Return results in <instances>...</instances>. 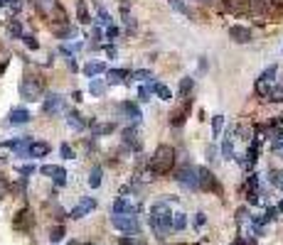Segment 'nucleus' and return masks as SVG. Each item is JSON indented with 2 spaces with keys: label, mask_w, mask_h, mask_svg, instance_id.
<instances>
[{
  "label": "nucleus",
  "mask_w": 283,
  "mask_h": 245,
  "mask_svg": "<svg viewBox=\"0 0 283 245\" xmlns=\"http://www.w3.org/2000/svg\"><path fill=\"white\" fill-rule=\"evenodd\" d=\"M148 223H150L153 233L158 235V240H165L168 233L172 231V211H170V206L165 204V201L153 204L150 206V218H148Z\"/></svg>",
  "instance_id": "f257e3e1"
},
{
  "label": "nucleus",
  "mask_w": 283,
  "mask_h": 245,
  "mask_svg": "<svg viewBox=\"0 0 283 245\" xmlns=\"http://www.w3.org/2000/svg\"><path fill=\"white\" fill-rule=\"evenodd\" d=\"M172 164H175V150L170 147V145H160L156 152H153V157H150V162H148V172L150 174H170V169H172Z\"/></svg>",
  "instance_id": "f03ea898"
},
{
  "label": "nucleus",
  "mask_w": 283,
  "mask_h": 245,
  "mask_svg": "<svg viewBox=\"0 0 283 245\" xmlns=\"http://www.w3.org/2000/svg\"><path fill=\"white\" fill-rule=\"evenodd\" d=\"M44 91V83L40 76H25L22 83H20V96L25 101H40Z\"/></svg>",
  "instance_id": "7ed1b4c3"
},
{
  "label": "nucleus",
  "mask_w": 283,
  "mask_h": 245,
  "mask_svg": "<svg viewBox=\"0 0 283 245\" xmlns=\"http://www.w3.org/2000/svg\"><path fill=\"white\" fill-rule=\"evenodd\" d=\"M175 181H177L180 187H185V189H190V191H199L197 167H190V164L180 167V169L175 172Z\"/></svg>",
  "instance_id": "20e7f679"
},
{
  "label": "nucleus",
  "mask_w": 283,
  "mask_h": 245,
  "mask_svg": "<svg viewBox=\"0 0 283 245\" xmlns=\"http://www.w3.org/2000/svg\"><path fill=\"white\" fill-rule=\"evenodd\" d=\"M111 226L116 228V231L126 233V235H138V233H141V223L136 221V216H121V213H113Z\"/></svg>",
  "instance_id": "39448f33"
},
{
  "label": "nucleus",
  "mask_w": 283,
  "mask_h": 245,
  "mask_svg": "<svg viewBox=\"0 0 283 245\" xmlns=\"http://www.w3.org/2000/svg\"><path fill=\"white\" fill-rule=\"evenodd\" d=\"M197 181H199V189L202 191H214L222 196V184L217 181V177L212 174V169L207 167H197Z\"/></svg>",
  "instance_id": "423d86ee"
},
{
  "label": "nucleus",
  "mask_w": 283,
  "mask_h": 245,
  "mask_svg": "<svg viewBox=\"0 0 283 245\" xmlns=\"http://www.w3.org/2000/svg\"><path fill=\"white\" fill-rule=\"evenodd\" d=\"M190 108H192V98H183V103L177 108H172L170 113V125L172 128H180L187 118H190Z\"/></svg>",
  "instance_id": "0eeeda50"
},
{
  "label": "nucleus",
  "mask_w": 283,
  "mask_h": 245,
  "mask_svg": "<svg viewBox=\"0 0 283 245\" xmlns=\"http://www.w3.org/2000/svg\"><path fill=\"white\" fill-rule=\"evenodd\" d=\"M96 208V199H91V196H86V199H82L79 204L74 206L69 211V218L71 221H79V218H84V216H89L91 211Z\"/></svg>",
  "instance_id": "6e6552de"
},
{
  "label": "nucleus",
  "mask_w": 283,
  "mask_h": 245,
  "mask_svg": "<svg viewBox=\"0 0 283 245\" xmlns=\"http://www.w3.org/2000/svg\"><path fill=\"white\" fill-rule=\"evenodd\" d=\"M40 172H42L44 177L55 179L57 187H64V184H67V169H64V167H57V164H44Z\"/></svg>",
  "instance_id": "1a4fd4ad"
},
{
  "label": "nucleus",
  "mask_w": 283,
  "mask_h": 245,
  "mask_svg": "<svg viewBox=\"0 0 283 245\" xmlns=\"http://www.w3.org/2000/svg\"><path fill=\"white\" fill-rule=\"evenodd\" d=\"M113 213H121V216H138V213H141V206L128 201V199H116V201H113Z\"/></svg>",
  "instance_id": "9d476101"
},
{
  "label": "nucleus",
  "mask_w": 283,
  "mask_h": 245,
  "mask_svg": "<svg viewBox=\"0 0 283 245\" xmlns=\"http://www.w3.org/2000/svg\"><path fill=\"white\" fill-rule=\"evenodd\" d=\"M62 106H64V98H62L59 94H49L42 103V113L44 115H55V113L62 110Z\"/></svg>",
  "instance_id": "9b49d317"
},
{
  "label": "nucleus",
  "mask_w": 283,
  "mask_h": 245,
  "mask_svg": "<svg viewBox=\"0 0 283 245\" xmlns=\"http://www.w3.org/2000/svg\"><path fill=\"white\" fill-rule=\"evenodd\" d=\"M229 32V37L234 42H239V44H246V42H251V29L244 27V25H231V27L226 29Z\"/></svg>",
  "instance_id": "f8f14e48"
},
{
  "label": "nucleus",
  "mask_w": 283,
  "mask_h": 245,
  "mask_svg": "<svg viewBox=\"0 0 283 245\" xmlns=\"http://www.w3.org/2000/svg\"><path fill=\"white\" fill-rule=\"evenodd\" d=\"M123 145L131 147L133 152H141L143 142H141V137H138V130H136V128H126V130H123Z\"/></svg>",
  "instance_id": "ddd939ff"
},
{
  "label": "nucleus",
  "mask_w": 283,
  "mask_h": 245,
  "mask_svg": "<svg viewBox=\"0 0 283 245\" xmlns=\"http://www.w3.org/2000/svg\"><path fill=\"white\" fill-rule=\"evenodd\" d=\"M118 108H121V113H123V115H126L131 122H141L143 113H141V108H138L136 103H128V101H126V103H121Z\"/></svg>",
  "instance_id": "4468645a"
},
{
  "label": "nucleus",
  "mask_w": 283,
  "mask_h": 245,
  "mask_svg": "<svg viewBox=\"0 0 283 245\" xmlns=\"http://www.w3.org/2000/svg\"><path fill=\"white\" fill-rule=\"evenodd\" d=\"M32 120V115H30L28 108H13L10 110V118H8V122L10 125H25V122Z\"/></svg>",
  "instance_id": "2eb2a0df"
},
{
  "label": "nucleus",
  "mask_w": 283,
  "mask_h": 245,
  "mask_svg": "<svg viewBox=\"0 0 283 245\" xmlns=\"http://www.w3.org/2000/svg\"><path fill=\"white\" fill-rule=\"evenodd\" d=\"M148 88H150V91H153V96H158L160 101H170V98H172V91H170L165 83H160V81H153V79H150Z\"/></svg>",
  "instance_id": "dca6fc26"
},
{
  "label": "nucleus",
  "mask_w": 283,
  "mask_h": 245,
  "mask_svg": "<svg viewBox=\"0 0 283 245\" xmlns=\"http://www.w3.org/2000/svg\"><path fill=\"white\" fill-rule=\"evenodd\" d=\"M49 145L47 142H30L28 145V157H32V160H37V157H44V155H49Z\"/></svg>",
  "instance_id": "f3484780"
},
{
  "label": "nucleus",
  "mask_w": 283,
  "mask_h": 245,
  "mask_svg": "<svg viewBox=\"0 0 283 245\" xmlns=\"http://www.w3.org/2000/svg\"><path fill=\"white\" fill-rule=\"evenodd\" d=\"M17 231H28L30 226H32V216H30V211L28 208H22L20 213H17V218H15V223H13Z\"/></svg>",
  "instance_id": "a211bd4d"
},
{
  "label": "nucleus",
  "mask_w": 283,
  "mask_h": 245,
  "mask_svg": "<svg viewBox=\"0 0 283 245\" xmlns=\"http://www.w3.org/2000/svg\"><path fill=\"white\" fill-rule=\"evenodd\" d=\"M67 125H69V128H74V130H84L89 122H86L84 118L76 113V110H69V113H67Z\"/></svg>",
  "instance_id": "6ab92c4d"
},
{
  "label": "nucleus",
  "mask_w": 283,
  "mask_h": 245,
  "mask_svg": "<svg viewBox=\"0 0 283 245\" xmlns=\"http://www.w3.org/2000/svg\"><path fill=\"white\" fill-rule=\"evenodd\" d=\"M259 147H261V140L254 137V140H251V145H249V150H246V162H244V164H254L256 160H259Z\"/></svg>",
  "instance_id": "aec40b11"
},
{
  "label": "nucleus",
  "mask_w": 283,
  "mask_h": 245,
  "mask_svg": "<svg viewBox=\"0 0 283 245\" xmlns=\"http://www.w3.org/2000/svg\"><path fill=\"white\" fill-rule=\"evenodd\" d=\"M128 74H131V71H126V69H109V71H106L109 83H123V79H128Z\"/></svg>",
  "instance_id": "412c9836"
},
{
  "label": "nucleus",
  "mask_w": 283,
  "mask_h": 245,
  "mask_svg": "<svg viewBox=\"0 0 283 245\" xmlns=\"http://www.w3.org/2000/svg\"><path fill=\"white\" fill-rule=\"evenodd\" d=\"M76 20H79L82 25H89V22H91V15H89V8H86L84 0L76 3Z\"/></svg>",
  "instance_id": "4be33fe9"
},
{
  "label": "nucleus",
  "mask_w": 283,
  "mask_h": 245,
  "mask_svg": "<svg viewBox=\"0 0 283 245\" xmlns=\"http://www.w3.org/2000/svg\"><path fill=\"white\" fill-rule=\"evenodd\" d=\"M101 71H106V64L104 62H89L84 67V74L89 76V79H94L96 74H101Z\"/></svg>",
  "instance_id": "5701e85b"
},
{
  "label": "nucleus",
  "mask_w": 283,
  "mask_h": 245,
  "mask_svg": "<svg viewBox=\"0 0 283 245\" xmlns=\"http://www.w3.org/2000/svg\"><path fill=\"white\" fill-rule=\"evenodd\" d=\"M101 174H104V169H101L99 164L89 172V187H91V189H99L101 187Z\"/></svg>",
  "instance_id": "b1692460"
},
{
  "label": "nucleus",
  "mask_w": 283,
  "mask_h": 245,
  "mask_svg": "<svg viewBox=\"0 0 283 245\" xmlns=\"http://www.w3.org/2000/svg\"><path fill=\"white\" fill-rule=\"evenodd\" d=\"M269 181L276 187V189H281L283 191V169H269Z\"/></svg>",
  "instance_id": "393cba45"
},
{
  "label": "nucleus",
  "mask_w": 283,
  "mask_h": 245,
  "mask_svg": "<svg viewBox=\"0 0 283 245\" xmlns=\"http://www.w3.org/2000/svg\"><path fill=\"white\" fill-rule=\"evenodd\" d=\"M185 228H187V216L183 211L172 213V231H185Z\"/></svg>",
  "instance_id": "a878e982"
},
{
  "label": "nucleus",
  "mask_w": 283,
  "mask_h": 245,
  "mask_svg": "<svg viewBox=\"0 0 283 245\" xmlns=\"http://www.w3.org/2000/svg\"><path fill=\"white\" fill-rule=\"evenodd\" d=\"M89 91H91V96H104V94H106V83L101 81V79H91Z\"/></svg>",
  "instance_id": "bb28decb"
},
{
  "label": "nucleus",
  "mask_w": 283,
  "mask_h": 245,
  "mask_svg": "<svg viewBox=\"0 0 283 245\" xmlns=\"http://www.w3.org/2000/svg\"><path fill=\"white\" fill-rule=\"evenodd\" d=\"M192 88H195V79L185 76L183 81H180V96H183V98H187V96L192 94Z\"/></svg>",
  "instance_id": "cd10ccee"
},
{
  "label": "nucleus",
  "mask_w": 283,
  "mask_h": 245,
  "mask_svg": "<svg viewBox=\"0 0 283 245\" xmlns=\"http://www.w3.org/2000/svg\"><path fill=\"white\" fill-rule=\"evenodd\" d=\"M269 101H271V103H281V101H283V86H273V83H271Z\"/></svg>",
  "instance_id": "c85d7f7f"
},
{
  "label": "nucleus",
  "mask_w": 283,
  "mask_h": 245,
  "mask_svg": "<svg viewBox=\"0 0 283 245\" xmlns=\"http://www.w3.org/2000/svg\"><path fill=\"white\" fill-rule=\"evenodd\" d=\"M64 235H67V228H64V226H55V228H49V240H52V243H59Z\"/></svg>",
  "instance_id": "c756f323"
},
{
  "label": "nucleus",
  "mask_w": 283,
  "mask_h": 245,
  "mask_svg": "<svg viewBox=\"0 0 283 245\" xmlns=\"http://www.w3.org/2000/svg\"><path fill=\"white\" fill-rule=\"evenodd\" d=\"M128 76H131V79H136V81H150V79H153V74H150L148 69H138V71H131Z\"/></svg>",
  "instance_id": "7c9ffc66"
},
{
  "label": "nucleus",
  "mask_w": 283,
  "mask_h": 245,
  "mask_svg": "<svg viewBox=\"0 0 283 245\" xmlns=\"http://www.w3.org/2000/svg\"><path fill=\"white\" fill-rule=\"evenodd\" d=\"M222 155H224V160H231V157H234V145H231V140H229V133H226L224 142H222Z\"/></svg>",
  "instance_id": "2f4dec72"
},
{
  "label": "nucleus",
  "mask_w": 283,
  "mask_h": 245,
  "mask_svg": "<svg viewBox=\"0 0 283 245\" xmlns=\"http://www.w3.org/2000/svg\"><path fill=\"white\" fill-rule=\"evenodd\" d=\"M170 8H172L175 13H180V15H190V8L185 5L183 0H170Z\"/></svg>",
  "instance_id": "473e14b6"
},
{
  "label": "nucleus",
  "mask_w": 283,
  "mask_h": 245,
  "mask_svg": "<svg viewBox=\"0 0 283 245\" xmlns=\"http://www.w3.org/2000/svg\"><path fill=\"white\" fill-rule=\"evenodd\" d=\"M222 125H224V115H214V118H212V133H214V137H219V133H222Z\"/></svg>",
  "instance_id": "72a5a7b5"
},
{
  "label": "nucleus",
  "mask_w": 283,
  "mask_h": 245,
  "mask_svg": "<svg viewBox=\"0 0 283 245\" xmlns=\"http://www.w3.org/2000/svg\"><path fill=\"white\" fill-rule=\"evenodd\" d=\"M278 216H281L278 208H276V206H269L266 213H264V221H266V223H273V221H278Z\"/></svg>",
  "instance_id": "f704fd0d"
},
{
  "label": "nucleus",
  "mask_w": 283,
  "mask_h": 245,
  "mask_svg": "<svg viewBox=\"0 0 283 245\" xmlns=\"http://www.w3.org/2000/svg\"><path fill=\"white\" fill-rule=\"evenodd\" d=\"M113 122H104V125H96L94 128V135H109V133H113Z\"/></svg>",
  "instance_id": "c9c22d12"
},
{
  "label": "nucleus",
  "mask_w": 283,
  "mask_h": 245,
  "mask_svg": "<svg viewBox=\"0 0 283 245\" xmlns=\"http://www.w3.org/2000/svg\"><path fill=\"white\" fill-rule=\"evenodd\" d=\"M96 25H111V15L106 13L104 8H99V15H96Z\"/></svg>",
  "instance_id": "e433bc0d"
},
{
  "label": "nucleus",
  "mask_w": 283,
  "mask_h": 245,
  "mask_svg": "<svg viewBox=\"0 0 283 245\" xmlns=\"http://www.w3.org/2000/svg\"><path fill=\"white\" fill-rule=\"evenodd\" d=\"M273 76H276V64H271L269 69H266V71H264V74H261V76H259V79H261V81H273Z\"/></svg>",
  "instance_id": "4c0bfd02"
},
{
  "label": "nucleus",
  "mask_w": 283,
  "mask_h": 245,
  "mask_svg": "<svg viewBox=\"0 0 283 245\" xmlns=\"http://www.w3.org/2000/svg\"><path fill=\"white\" fill-rule=\"evenodd\" d=\"M138 96H141V101H143V103H148V101L153 98V91L148 88V83H145V86H141V88H138Z\"/></svg>",
  "instance_id": "58836bf2"
},
{
  "label": "nucleus",
  "mask_w": 283,
  "mask_h": 245,
  "mask_svg": "<svg viewBox=\"0 0 283 245\" xmlns=\"http://www.w3.org/2000/svg\"><path fill=\"white\" fill-rule=\"evenodd\" d=\"M8 32H10L13 37H22V27H20V20H13V22H10V27H8Z\"/></svg>",
  "instance_id": "ea45409f"
},
{
  "label": "nucleus",
  "mask_w": 283,
  "mask_h": 245,
  "mask_svg": "<svg viewBox=\"0 0 283 245\" xmlns=\"http://www.w3.org/2000/svg\"><path fill=\"white\" fill-rule=\"evenodd\" d=\"M20 40L25 42V44H28L30 49H40V42L35 40V37H32V35H22V37H20Z\"/></svg>",
  "instance_id": "a19ab883"
},
{
  "label": "nucleus",
  "mask_w": 283,
  "mask_h": 245,
  "mask_svg": "<svg viewBox=\"0 0 283 245\" xmlns=\"http://www.w3.org/2000/svg\"><path fill=\"white\" fill-rule=\"evenodd\" d=\"M59 152H62V157H64V160H74V150H71L67 142H64V145L59 147Z\"/></svg>",
  "instance_id": "79ce46f5"
},
{
  "label": "nucleus",
  "mask_w": 283,
  "mask_h": 245,
  "mask_svg": "<svg viewBox=\"0 0 283 245\" xmlns=\"http://www.w3.org/2000/svg\"><path fill=\"white\" fill-rule=\"evenodd\" d=\"M246 213H249V211H246V206H241L239 211H237V223H239V226H244V223H246Z\"/></svg>",
  "instance_id": "37998d69"
},
{
  "label": "nucleus",
  "mask_w": 283,
  "mask_h": 245,
  "mask_svg": "<svg viewBox=\"0 0 283 245\" xmlns=\"http://www.w3.org/2000/svg\"><path fill=\"white\" fill-rule=\"evenodd\" d=\"M271 147H273V152H283V133L278 137H273V145H271Z\"/></svg>",
  "instance_id": "c03bdc74"
},
{
  "label": "nucleus",
  "mask_w": 283,
  "mask_h": 245,
  "mask_svg": "<svg viewBox=\"0 0 283 245\" xmlns=\"http://www.w3.org/2000/svg\"><path fill=\"white\" fill-rule=\"evenodd\" d=\"M204 223H207V216H204L202 211H199V213H195V226H197V228H202Z\"/></svg>",
  "instance_id": "a18cd8bd"
},
{
  "label": "nucleus",
  "mask_w": 283,
  "mask_h": 245,
  "mask_svg": "<svg viewBox=\"0 0 283 245\" xmlns=\"http://www.w3.org/2000/svg\"><path fill=\"white\" fill-rule=\"evenodd\" d=\"M32 172H35V164H25V167H20V174H22L25 179H28Z\"/></svg>",
  "instance_id": "49530a36"
},
{
  "label": "nucleus",
  "mask_w": 283,
  "mask_h": 245,
  "mask_svg": "<svg viewBox=\"0 0 283 245\" xmlns=\"http://www.w3.org/2000/svg\"><path fill=\"white\" fill-rule=\"evenodd\" d=\"M106 37H109V40H113V37H118V27H113V25H109V27H106Z\"/></svg>",
  "instance_id": "de8ad7c7"
},
{
  "label": "nucleus",
  "mask_w": 283,
  "mask_h": 245,
  "mask_svg": "<svg viewBox=\"0 0 283 245\" xmlns=\"http://www.w3.org/2000/svg\"><path fill=\"white\" fill-rule=\"evenodd\" d=\"M5 191H8V181H5V177L0 174V199L5 196Z\"/></svg>",
  "instance_id": "09e8293b"
},
{
  "label": "nucleus",
  "mask_w": 283,
  "mask_h": 245,
  "mask_svg": "<svg viewBox=\"0 0 283 245\" xmlns=\"http://www.w3.org/2000/svg\"><path fill=\"white\" fill-rule=\"evenodd\" d=\"M118 245H143V243H136V240H133V235H131V238H121Z\"/></svg>",
  "instance_id": "8fccbe9b"
},
{
  "label": "nucleus",
  "mask_w": 283,
  "mask_h": 245,
  "mask_svg": "<svg viewBox=\"0 0 283 245\" xmlns=\"http://www.w3.org/2000/svg\"><path fill=\"white\" fill-rule=\"evenodd\" d=\"M214 155H217V152H214V147H207V157H210V162H214V160H217Z\"/></svg>",
  "instance_id": "3c124183"
},
{
  "label": "nucleus",
  "mask_w": 283,
  "mask_h": 245,
  "mask_svg": "<svg viewBox=\"0 0 283 245\" xmlns=\"http://www.w3.org/2000/svg\"><path fill=\"white\" fill-rule=\"evenodd\" d=\"M273 125H276V128L283 133V115H281V118H276V120H273Z\"/></svg>",
  "instance_id": "603ef678"
},
{
  "label": "nucleus",
  "mask_w": 283,
  "mask_h": 245,
  "mask_svg": "<svg viewBox=\"0 0 283 245\" xmlns=\"http://www.w3.org/2000/svg\"><path fill=\"white\" fill-rule=\"evenodd\" d=\"M276 208H278V213H281V216H283V199H281V204L276 206Z\"/></svg>",
  "instance_id": "864d4df0"
},
{
  "label": "nucleus",
  "mask_w": 283,
  "mask_h": 245,
  "mask_svg": "<svg viewBox=\"0 0 283 245\" xmlns=\"http://www.w3.org/2000/svg\"><path fill=\"white\" fill-rule=\"evenodd\" d=\"M202 3H210V0H202Z\"/></svg>",
  "instance_id": "5fc2aeb1"
}]
</instances>
